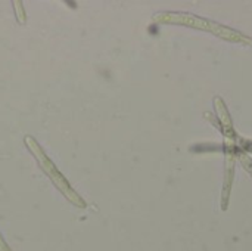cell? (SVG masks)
<instances>
[{
	"instance_id": "1",
	"label": "cell",
	"mask_w": 252,
	"mask_h": 251,
	"mask_svg": "<svg viewBox=\"0 0 252 251\" xmlns=\"http://www.w3.org/2000/svg\"><path fill=\"white\" fill-rule=\"evenodd\" d=\"M174 18H180L174 22H185V24H189V25H195V27H199V28H208L210 31L216 33V34H220L226 38H230V40H245L244 36L238 34L236 31L233 30H229L226 27H221V25H216L214 22H210L207 19H201V18H196V16H192V15H186V18L183 15H176L173 13Z\"/></svg>"
}]
</instances>
